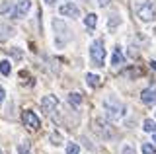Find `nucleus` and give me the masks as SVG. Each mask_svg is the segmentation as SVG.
I'll use <instances>...</instances> for the list:
<instances>
[{
	"mask_svg": "<svg viewBox=\"0 0 156 154\" xmlns=\"http://www.w3.org/2000/svg\"><path fill=\"white\" fill-rule=\"evenodd\" d=\"M94 125H96V127H94V131H96L98 135H100L101 138H113L115 131H113V129H111V125L104 123V121H101V119H96V121H94Z\"/></svg>",
	"mask_w": 156,
	"mask_h": 154,
	"instance_id": "39448f33",
	"label": "nucleus"
},
{
	"mask_svg": "<svg viewBox=\"0 0 156 154\" xmlns=\"http://www.w3.org/2000/svg\"><path fill=\"white\" fill-rule=\"evenodd\" d=\"M117 23H121V20H119L117 16H111V18H109V31H113V30H115Z\"/></svg>",
	"mask_w": 156,
	"mask_h": 154,
	"instance_id": "412c9836",
	"label": "nucleus"
},
{
	"mask_svg": "<svg viewBox=\"0 0 156 154\" xmlns=\"http://www.w3.org/2000/svg\"><path fill=\"white\" fill-rule=\"evenodd\" d=\"M104 111H105V115L109 119L117 121V119L125 117V103L119 102L115 96H107V98L104 100Z\"/></svg>",
	"mask_w": 156,
	"mask_h": 154,
	"instance_id": "f257e3e1",
	"label": "nucleus"
},
{
	"mask_svg": "<svg viewBox=\"0 0 156 154\" xmlns=\"http://www.w3.org/2000/svg\"><path fill=\"white\" fill-rule=\"evenodd\" d=\"M6 12H10V2L0 4V14H6Z\"/></svg>",
	"mask_w": 156,
	"mask_h": 154,
	"instance_id": "4be33fe9",
	"label": "nucleus"
},
{
	"mask_svg": "<svg viewBox=\"0 0 156 154\" xmlns=\"http://www.w3.org/2000/svg\"><path fill=\"white\" fill-rule=\"evenodd\" d=\"M129 57H131V59L136 57V47H131V49H129Z\"/></svg>",
	"mask_w": 156,
	"mask_h": 154,
	"instance_id": "b1692460",
	"label": "nucleus"
},
{
	"mask_svg": "<svg viewBox=\"0 0 156 154\" xmlns=\"http://www.w3.org/2000/svg\"><path fill=\"white\" fill-rule=\"evenodd\" d=\"M0 154H4V152H2V150H0Z\"/></svg>",
	"mask_w": 156,
	"mask_h": 154,
	"instance_id": "c756f323",
	"label": "nucleus"
},
{
	"mask_svg": "<svg viewBox=\"0 0 156 154\" xmlns=\"http://www.w3.org/2000/svg\"><path fill=\"white\" fill-rule=\"evenodd\" d=\"M57 107H58L57 96H45V98L41 100V109H43L47 115H53V111H55Z\"/></svg>",
	"mask_w": 156,
	"mask_h": 154,
	"instance_id": "423d86ee",
	"label": "nucleus"
},
{
	"mask_svg": "<svg viewBox=\"0 0 156 154\" xmlns=\"http://www.w3.org/2000/svg\"><path fill=\"white\" fill-rule=\"evenodd\" d=\"M68 102H70V105H80L82 103V96L78 94V92H74V94L68 96Z\"/></svg>",
	"mask_w": 156,
	"mask_h": 154,
	"instance_id": "2eb2a0df",
	"label": "nucleus"
},
{
	"mask_svg": "<svg viewBox=\"0 0 156 154\" xmlns=\"http://www.w3.org/2000/svg\"><path fill=\"white\" fill-rule=\"evenodd\" d=\"M0 72H2L4 76H8L10 72H12V65H10V61H0Z\"/></svg>",
	"mask_w": 156,
	"mask_h": 154,
	"instance_id": "4468645a",
	"label": "nucleus"
},
{
	"mask_svg": "<svg viewBox=\"0 0 156 154\" xmlns=\"http://www.w3.org/2000/svg\"><path fill=\"white\" fill-rule=\"evenodd\" d=\"M4 96H6V92H4V88H2V86H0V103L4 102Z\"/></svg>",
	"mask_w": 156,
	"mask_h": 154,
	"instance_id": "a878e982",
	"label": "nucleus"
},
{
	"mask_svg": "<svg viewBox=\"0 0 156 154\" xmlns=\"http://www.w3.org/2000/svg\"><path fill=\"white\" fill-rule=\"evenodd\" d=\"M78 152H80V148H78L76 142H70V144L66 146V154H78Z\"/></svg>",
	"mask_w": 156,
	"mask_h": 154,
	"instance_id": "6ab92c4d",
	"label": "nucleus"
},
{
	"mask_svg": "<svg viewBox=\"0 0 156 154\" xmlns=\"http://www.w3.org/2000/svg\"><path fill=\"white\" fill-rule=\"evenodd\" d=\"M22 119H23V123H26V127H29V129H39L41 127V119H39L33 111H29V109L22 113Z\"/></svg>",
	"mask_w": 156,
	"mask_h": 154,
	"instance_id": "0eeeda50",
	"label": "nucleus"
},
{
	"mask_svg": "<svg viewBox=\"0 0 156 154\" xmlns=\"http://www.w3.org/2000/svg\"><path fill=\"white\" fill-rule=\"evenodd\" d=\"M150 65H152V68H156V62H150Z\"/></svg>",
	"mask_w": 156,
	"mask_h": 154,
	"instance_id": "cd10ccee",
	"label": "nucleus"
},
{
	"mask_svg": "<svg viewBox=\"0 0 156 154\" xmlns=\"http://www.w3.org/2000/svg\"><path fill=\"white\" fill-rule=\"evenodd\" d=\"M49 138H51V142L53 144H57V146H58V144H62V137H61V133H51V137H49Z\"/></svg>",
	"mask_w": 156,
	"mask_h": 154,
	"instance_id": "a211bd4d",
	"label": "nucleus"
},
{
	"mask_svg": "<svg viewBox=\"0 0 156 154\" xmlns=\"http://www.w3.org/2000/svg\"><path fill=\"white\" fill-rule=\"evenodd\" d=\"M143 154H156V148L152 146V144L144 142V144H143Z\"/></svg>",
	"mask_w": 156,
	"mask_h": 154,
	"instance_id": "aec40b11",
	"label": "nucleus"
},
{
	"mask_svg": "<svg viewBox=\"0 0 156 154\" xmlns=\"http://www.w3.org/2000/svg\"><path fill=\"white\" fill-rule=\"evenodd\" d=\"M86 82L90 88H98L100 86V76H96V74H86Z\"/></svg>",
	"mask_w": 156,
	"mask_h": 154,
	"instance_id": "ddd939ff",
	"label": "nucleus"
},
{
	"mask_svg": "<svg viewBox=\"0 0 156 154\" xmlns=\"http://www.w3.org/2000/svg\"><path fill=\"white\" fill-rule=\"evenodd\" d=\"M47 4H55V2H58V0H45Z\"/></svg>",
	"mask_w": 156,
	"mask_h": 154,
	"instance_id": "bb28decb",
	"label": "nucleus"
},
{
	"mask_svg": "<svg viewBox=\"0 0 156 154\" xmlns=\"http://www.w3.org/2000/svg\"><path fill=\"white\" fill-rule=\"evenodd\" d=\"M123 61H125V57L121 55V49L117 47L113 51V57H111V65H123Z\"/></svg>",
	"mask_w": 156,
	"mask_h": 154,
	"instance_id": "f8f14e48",
	"label": "nucleus"
},
{
	"mask_svg": "<svg viewBox=\"0 0 156 154\" xmlns=\"http://www.w3.org/2000/svg\"><path fill=\"white\" fill-rule=\"evenodd\" d=\"M18 152L20 154H33L31 152V144L26 141V144H20V146H18Z\"/></svg>",
	"mask_w": 156,
	"mask_h": 154,
	"instance_id": "f3484780",
	"label": "nucleus"
},
{
	"mask_svg": "<svg viewBox=\"0 0 156 154\" xmlns=\"http://www.w3.org/2000/svg\"><path fill=\"white\" fill-rule=\"evenodd\" d=\"M29 10H31V0H18L16 2V10H14V18L20 20V18H23Z\"/></svg>",
	"mask_w": 156,
	"mask_h": 154,
	"instance_id": "6e6552de",
	"label": "nucleus"
},
{
	"mask_svg": "<svg viewBox=\"0 0 156 154\" xmlns=\"http://www.w3.org/2000/svg\"><path fill=\"white\" fill-rule=\"evenodd\" d=\"M96 23H98V16H96V14H88V16L84 18V26L88 27V30H94Z\"/></svg>",
	"mask_w": 156,
	"mask_h": 154,
	"instance_id": "9b49d317",
	"label": "nucleus"
},
{
	"mask_svg": "<svg viewBox=\"0 0 156 154\" xmlns=\"http://www.w3.org/2000/svg\"><path fill=\"white\" fill-rule=\"evenodd\" d=\"M90 59L96 66H104V61H105V45L101 39H96L94 43L90 45Z\"/></svg>",
	"mask_w": 156,
	"mask_h": 154,
	"instance_id": "f03ea898",
	"label": "nucleus"
},
{
	"mask_svg": "<svg viewBox=\"0 0 156 154\" xmlns=\"http://www.w3.org/2000/svg\"><path fill=\"white\" fill-rule=\"evenodd\" d=\"M143 129H144L146 133H156V123L150 121V119H146V121L143 123Z\"/></svg>",
	"mask_w": 156,
	"mask_h": 154,
	"instance_id": "dca6fc26",
	"label": "nucleus"
},
{
	"mask_svg": "<svg viewBox=\"0 0 156 154\" xmlns=\"http://www.w3.org/2000/svg\"><path fill=\"white\" fill-rule=\"evenodd\" d=\"M140 102L146 103V105H154L156 103V86H150V88L143 90V94H140Z\"/></svg>",
	"mask_w": 156,
	"mask_h": 154,
	"instance_id": "9d476101",
	"label": "nucleus"
},
{
	"mask_svg": "<svg viewBox=\"0 0 156 154\" xmlns=\"http://www.w3.org/2000/svg\"><path fill=\"white\" fill-rule=\"evenodd\" d=\"M109 2L111 0H98V4H100L101 8H105V6H109Z\"/></svg>",
	"mask_w": 156,
	"mask_h": 154,
	"instance_id": "5701e85b",
	"label": "nucleus"
},
{
	"mask_svg": "<svg viewBox=\"0 0 156 154\" xmlns=\"http://www.w3.org/2000/svg\"><path fill=\"white\" fill-rule=\"evenodd\" d=\"M53 27H55V31H57V47H65L68 39H70V30L66 27V23L62 22V20H55L53 22Z\"/></svg>",
	"mask_w": 156,
	"mask_h": 154,
	"instance_id": "7ed1b4c3",
	"label": "nucleus"
},
{
	"mask_svg": "<svg viewBox=\"0 0 156 154\" xmlns=\"http://www.w3.org/2000/svg\"><path fill=\"white\" fill-rule=\"evenodd\" d=\"M154 142H156V133H154Z\"/></svg>",
	"mask_w": 156,
	"mask_h": 154,
	"instance_id": "c85d7f7f",
	"label": "nucleus"
},
{
	"mask_svg": "<svg viewBox=\"0 0 156 154\" xmlns=\"http://www.w3.org/2000/svg\"><path fill=\"white\" fill-rule=\"evenodd\" d=\"M58 12H61V16H68V18H78V16H80L78 6H76V4H72V2L62 4V6L58 8Z\"/></svg>",
	"mask_w": 156,
	"mask_h": 154,
	"instance_id": "1a4fd4ad",
	"label": "nucleus"
},
{
	"mask_svg": "<svg viewBox=\"0 0 156 154\" xmlns=\"http://www.w3.org/2000/svg\"><path fill=\"white\" fill-rule=\"evenodd\" d=\"M123 154H135V150H133L131 146H125V148H123Z\"/></svg>",
	"mask_w": 156,
	"mask_h": 154,
	"instance_id": "393cba45",
	"label": "nucleus"
},
{
	"mask_svg": "<svg viewBox=\"0 0 156 154\" xmlns=\"http://www.w3.org/2000/svg\"><path fill=\"white\" fill-rule=\"evenodd\" d=\"M136 14H139V18L143 22H152L154 18H156V6H154V2H150V0L143 2L139 8H136Z\"/></svg>",
	"mask_w": 156,
	"mask_h": 154,
	"instance_id": "20e7f679",
	"label": "nucleus"
}]
</instances>
